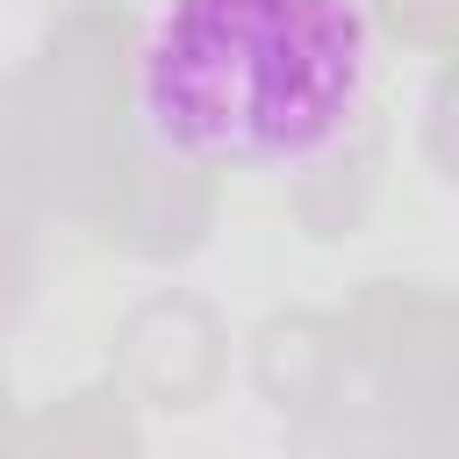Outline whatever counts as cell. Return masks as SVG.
Returning <instances> with one entry per match:
<instances>
[{
	"label": "cell",
	"mask_w": 459,
	"mask_h": 459,
	"mask_svg": "<svg viewBox=\"0 0 459 459\" xmlns=\"http://www.w3.org/2000/svg\"><path fill=\"white\" fill-rule=\"evenodd\" d=\"M136 129L215 172H308L373 100L359 0H158L136 36Z\"/></svg>",
	"instance_id": "6da1fadb"
}]
</instances>
